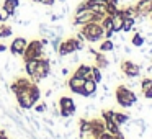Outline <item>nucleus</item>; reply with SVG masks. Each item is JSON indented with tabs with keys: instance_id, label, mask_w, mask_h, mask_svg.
<instances>
[{
	"instance_id": "nucleus-1",
	"label": "nucleus",
	"mask_w": 152,
	"mask_h": 139,
	"mask_svg": "<svg viewBox=\"0 0 152 139\" xmlns=\"http://www.w3.org/2000/svg\"><path fill=\"white\" fill-rule=\"evenodd\" d=\"M80 33L83 34L85 41L88 43H96V41H102L105 40V30L100 23H95V21H90V23L83 25Z\"/></svg>"
},
{
	"instance_id": "nucleus-2",
	"label": "nucleus",
	"mask_w": 152,
	"mask_h": 139,
	"mask_svg": "<svg viewBox=\"0 0 152 139\" xmlns=\"http://www.w3.org/2000/svg\"><path fill=\"white\" fill-rule=\"evenodd\" d=\"M116 102L121 108H131L132 105L137 103V95L132 92L131 89H128L126 85H119L116 87Z\"/></svg>"
},
{
	"instance_id": "nucleus-3",
	"label": "nucleus",
	"mask_w": 152,
	"mask_h": 139,
	"mask_svg": "<svg viewBox=\"0 0 152 139\" xmlns=\"http://www.w3.org/2000/svg\"><path fill=\"white\" fill-rule=\"evenodd\" d=\"M23 61H30V59H41L44 57V46L41 43V40H33L26 44L23 54H21Z\"/></svg>"
},
{
	"instance_id": "nucleus-4",
	"label": "nucleus",
	"mask_w": 152,
	"mask_h": 139,
	"mask_svg": "<svg viewBox=\"0 0 152 139\" xmlns=\"http://www.w3.org/2000/svg\"><path fill=\"white\" fill-rule=\"evenodd\" d=\"M83 48H85V43H83V41H79L77 38H69V40H66V41H61L57 54H59V57H64V56H69V54L75 53V51L80 53Z\"/></svg>"
},
{
	"instance_id": "nucleus-5",
	"label": "nucleus",
	"mask_w": 152,
	"mask_h": 139,
	"mask_svg": "<svg viewBox=\"0 0 152 139\" xmlns=\"http://www.w3.org/2000/svg\"><path fill=\"white\" fill-rule=\"evenodd\" d=\"M51 75V59L48 57H41L38 59V66H36V72L30 77L34 83H38L39 80H44Z\"/></svg>"
},
{
	"instance_id": "nucleus-6",
	"label": "nucleus",
	"mask_w": 152,
	"mask_h": 139,
	"mask_svg": "<svg viewBox=\"0 0 152 139\" xmlns=\"http://www.w3.org/2000/svg\"><path fill=\"white\" fill-rule=\"evenodd\" d=\"M121 70L124 74V77H128V79H137L141 75V66L132 62V61H123Z\"/></svg>"
},
{
	"instance_id": "nucleus-7",
	"label": "nucleus",
	"mask_w": 152,
	"mask_h": 139,
	"mask_svg": "<svg viewBox=\"0 0 152 139\" xmlns=\"http://www.w3.org/2000/svg\"><path fill=\"white\" fill-rule=\"evenodd\" d=\"M83 82H85V79H82V77H77V75H72L69 79V82H67V87L70 89V92L77 93V95H83Z\"/></svg>"
},
{
	"instance_id": "nucleus-8",
	"label": "nucleus",
	"mask_w": 152,
	"mask_h": 139,
	"mask_svg": "<svg viewBox=\"0 0 152 139\" xmlns=\"http://www.w3.org/2000/svg\"><path fill=\"white\" fill-rule=\"evenodd\" d=\"M26 44H28V41L25 40L23 36H20V38H15L8 48H10V53L13 54V56H21L25 48H26Z\"/></svg>"
},
{
	"instance_id": "nucleus-9",
	"label": "nucleus",
	"mask_w": 152,
	"mask_h": 139,
	"mask_svg": "<svg viewBox=\"0 0 152 139\" xmlns=\"http://www.w3.org/2000/svg\"><path fill=\"white\" fill-rule=\"evenodd\" d=\"M134 8L137 12V17L147 18L152 12V4H151V0H137V4L134 5Z\"/></svg>"
},
{
	"instance_id": "nucleus-10",
	"label": "nucleus",
	"mask_w": 152,
	"mask_h": 139,
	"mask_svg": "<svg viewBox=\"0 0 152 139\" xmlns=\"http://www.w3.org/2000/svg\"><path fill=\"white\" fill-rule=\"evenodd\" d=\"M21 5V2L20 0H4V4H2V10H5L10 17H15L17 18V10H18V7Z\"/></svg>"
},
{
	"instance_id": "nucleus-11",
	"label": "nucleus",
	"mask_w": 152,
	"mask_h": 139,
	"mask_svg": "<svg viewBox=\"0 0 152 139\" xmlns=\"http://www.w3.org/2000/svg\"><path fill=\"white\" fill-rule=\"evenodd\" d=\"M96 89H98V83L93 79H85L83 82V95L85 97H95Z\"/></svg>"
},
{
	"instance_id": "nucleus-12",
	"label": "nucleus",
	"mask_w": 152,
	"mask_h": 139,
	"mask_svg": "<svg viewBox=\"0 0 152 139\" xmlns=\"http://www.w3.org/2000/svg\"><path fill=\"white\" fill-rule=\"evenodd\" d=\"M110 118L113 119V121L116 123V124L121 128L123 124H126V123L129 121V115H126V113H119V111H113V110H110Z\"/></svg>"
},
{
	"instance_id": "nucleus-13",
	"label": "nucleus",
	"mask_w": 152,
	"mask_h": 139,
	"mask_svg": "<svg viewBox=\"0 0 152 139\" xmlns=\"http://www.w3.org/2000/svg\"><path fill=\"white\" fill-rule=\"evenodd\" d=\"M123 15H121V12H116L115 15H111V23H113V31L115 33H121V28H123Z\"/></svg>"
},
{
	"instance_id": "nucleus-14",
	"label": "nucleus",
	"mask_w": 152,
	"mask_h": 139,
	"mask_svg": "<svg viewBox=\"0 0 152 139\" xmlns=\"http://www.w3.org/2000/svg\"><path fill=\"white\" fill-rule=\"evenodd\" d=\"M90 74H92V66H87V64H80L75 69L74 75L82 77V79H90Z\"/></svg>"
},
{
	"instance_id": "nucleus-15",
	"label": "nucleus",
	"mask_w": 152,
	"mask_h": 139,
	"mask_svg": "<svg viewBox=\"0 0 152 139\" xmlns=\"http://www.w3.org/2000/svg\"><path fill=\"white\" fill-rule=\"evenodd\" d=\"M95 66L98 67V69H102V70H105V69H108V67H110V61L106 59L105 54L100 53V51L95 54Z\"/></svg>"
},
{
	"instance_id": "nucleus-16",
	"label": "nucleus",
	"mask_w": 152,
	"mask_h": 139,
	"mask_svg": "<svg viewBox=\"0 0 152 139\" xmlns=\"http://www.w3.org/2000/svg\"><path fill=\"white\" fill-rule=\"evenodd\" d=\"M98 51L103 54L113 53V51H115V43H113V40H103L102 44H100V48H98Z\"/></svg>"
},
{
	"instance_id": "nucleus-17",
	"label": "nucleus",
	"mask_w": 152,
	"mask_h": 139,
	"mask_svg": "<svg viewBox=\"0 0 152 139\" xmlns=\"http://www.w3.org/2000/svg\"><path fill=\"white\" fill-rule=\"evenodd\" d=\"M36 66H38V59L25 61V72H26L28 77H31L34 72H36Z\"/></svg>"
},
{
	"instance_id": "nucleus-18",
	"label": "nucleus",
	"mask_w": 152,
	"mask_h": 139,
	"mask_svg": "<svg viewBox=\"0 0 152 139\" xmlns=\"http://www.w3.org/2000/svg\"><path fill=\"white\" fill-rule=\"evenodd\" d=\"M131 44L134 48H141L145 44V36L142 33H137V31H134V36L131 38Z\"/></svg>"
},
{
	"instance_id": "nucleus-19",
	"label": "nucleus",
	"mask_w": 152,
	"mask_h": 139,
	"mask_svg": "<svg viewBox=\"0 0 152 139\" xmlns=\"http://www.w3.org/2000/svg\"><path fill=\"white\" fill-rule=\"evenodd\" d=\"M59 106L61 108H69V110H72V111H75V103H74V100L70 98V97H62V98L59 100Z\"/></svg>"
},
{
	"instance_id": "nucleus-20",
	"label": "nucleus",
	"mask_w": 152,
	"mask_h": 139,
	"mask_svg": "<svg viewBox=\"0 0 152 139\" xmlns=\"http://www.w3.org/2000/svg\"><path fill=\"white\" fill-rule=\"evenodd\" d=\"M15 83H17L18 90H23V89H30L31 80L28 77H18V79H15Z\"/></svg>"
},
{
	"instance_id": "nucleus-21",
	"label": "nucleus",
	"mask_w": 152,
	"mask_h": 139,
	"mask_svg": "<svg viewBox=\"0 0 152 139\" xmlns=\"http://www.w3.org/2000/svg\"><path fill=\"white\" fill-rule=\"evenodd\" d=\"M134 25H136V20H134V18H124V20H123V28H121V31H123V33H129V31H132Z\"/></svg>"
},
{
	"instance_id": "nucleus-22",
	"label": "nucleus",
	"mask_w": 152,
	"mask_h": 139,
	"mask_svg": "<svg viewBox=\"0 0 152 139\" xmlns=\"http://www.w3.org/2000/svg\"><path fill=\"white\" fill-rule=\"evenodd\" d=\"M30 97H31V100H34L36 103H38V100L41 98V90L36 83H31L30 85Z\"/></svg>"
},
{
	"instance_id": "nucleus-23",
	"label": "nucleus",
	"mask_w": 152,
	"mask_h": 139,
	"mask_svg": "<svg viewBox=\"0 0 152 139\" xmlns=\"http://www.w3.org/2000/svg\"><path fill=\"white\" fill-rule=\"evenodd\" d=\"M90 79H93L96 83H100L103 80V74H102V69H98L96 66H92V74H90Z\"/></svg>"
},
{
	"instance_id": "nucleus-24",
	"label": "nucleus",
	"mask_w": 152,
	"mask_h": 139,
	"mask_svg": "<svg viewBox=\"0 0 152 139\" xmlns=\"http://www.w3.org/2000/svg\"><path fill=\"white\" fill-rule=\"evenodd\" d=\"M79 132H87V131H90L92 129V123H90V119H80L79 121Z\"/></svg>"
},
{
	"instance_id": "nucleus-25",
	"label": "nucleus",
	"mask_w": 152,
	"mask_h": 139,
	"mask_svg": "<svg viewBox=\"0 0 152 139\" xmlns=\"http://www.w3.org/2000/svg\"><path fill=\"white\" fill-rule=\"evenodd\" d=\"M139 87H141L142 93H145L147 90L152 89V79H149V77H145V79H142L141 82H139Z\"/></svg>"
},
{
	"instance_id": "nucleus-26",
	"label": "nucleus",
	"mask_w": 152,
	"mask_h": 139,
	"mask_svg": "<svg viewBox=\"0 0 152 139\" xmlns=\"http://www.w3.org/2000/svg\"><path fill=\"white\" fill-rule=\"evenodd\" d=\"M12 34H13V30H12L10 26H5V25H2V26H0V40L10 38Z\"/></svg>"
},
{
	"instance_id": "nucleus-27",
	"label": "nucleus",
	"mask_w": 152,
	"mask_h": 139,
	"mask_svg": "<svg viewBox=\"0 0 152 139\" xmlns=\"http://www.w3.org/2000/svg\"><path fill=\"white\" fill-rule=\"evenodd\" d=\"M74 113H75V111H72V110H69V108H61L59 115L62 116V118H72Z\"/></svg>"
},
{
	"instance_id": "nucleus-28",
	"label": "nucleus",
	"mask_w": 152,
	"mask_h": 139,
	"mask_svg": "<svg viewBox=\"0 0 152 139\" xmlns=\"http://www.w3.org/2000/svg\"><path fill=\"white\" fill-rule=\"evenodd\" d=\"M33 108L36 110V113H46V111H48V105H46V103H39V105H34Z\"/></svg>"
},
{
	"instance_id": "nucleus-29",
	"label": "nucleus",
	"mask_w": 152,
	"mask_h": 139,
	"mask_svg": "<svg viewBox=\"0 0 152 139\" xmlns=\"http://www.w3.org/2000/svg\"><path fill=\"white\" fill-rule=\"evenodd\" d=\"M8 18H10V15H8L7 12H5V10H0V21H2V23H4V21H7Z\"/></svg>"
},
{
	"instance_id": "nucleus-30",
	"label": "nucleus",
	"mask_w": 152,
	"mask_h": 139,
	"mask_svg": "<svg viewBox=\"0 0 152 139\" xmlns=\"http://www.w3.org/2000/svg\"><path fill=\"white\" fill-rule=\"evenodd\" d=\"M39 4L46 5V7H53V5L56 4V0H39Z\"/></svg>"
},
{
	"instance_id": "nucleus-31",
	"label": "nucleus",
	"mask_w": 152,
	"mask_h": 139,
	"mask_svg": "<svg viewBox=\"0 0 152 139\" xmlns=\"http://www.w3.org/2000/svg\"><path fill=\"white\" fill-rule=\"evenodd\" d=\"M43 121L46 123L48 126H54V121H53V119H51V118H46V116H44V119H43Z\"/></svg>"
},
{
	"instance_id": "nucleus-32",
	"label": "nucleus",
	"mask_w": 152,
	"mask_h": 139,
	"mask_svg": "<svg viewBox=\"0 0 152 139\" xmlns=\"http://www.w3.org/2000/svg\"><path fill=\"white\" fill-rule=\"evenodd\" d=\"M7 49H8V46H7V44H0V53H5Z\"/></svg>"
},
{
	"instance_id": "nucleus-33",
	"label": "nucleus",
	"mask_w": 152,
	"mask_h": 139,
	"mask_svg": "<svg viewBox=\"0 0 152 139\" xmlns=\"http://www.w3.org/2000/svg\"><path fill=\"white\" fill-rule=\"evenodd\" d=\"M123 48H124V49H123V51H124L126 54H131V51H132V49H131V48H129V46H123Z\"/></svg>"
},
{
	"instance_id": "nucleus-34",
	"label": "nucleus",
	"mask_w": 152,
	"mask_h": 139,
	"mask_svg": "<svg viewBox=\"0 0 152 139\" xmlns=\"http://www.w3.org/2000/svg\"><path fill=\"white\" fill-rule=\"evenodd\" d=\"M67 74H69V69H67V67H64V69H62V75H64V77H66V75H67Z\"/></svg>"
},
{
	"instance_id": "nucleus-35",
	"label": "nucleus",
	"mask_w": 152,
	"mask_h": 139,
	"mask_svg": "<svg viewBox=\"0 0 152 139\" xmlns=\"http://www.w3.org/2000/svg\"><path fill=\"white\" fill-rule=\"evenodd\" d=\"M0 139H8V138H7V134H5V132H0Z\"/></svg>"
},
{
	"instance_id": "nucleus-36",
	"label": "nucleus",
	"mask_w": 152,
	"mask_h": 139,
	"mask_svg": "<svg viewBox=\"0 0 152 139\" xmlns=\"http://www.w3.org/2000/svg\"><path fill=\"white\" fill-rule=\"evenodd\" d=\"M149 17H151V21H152V12H151V15H149Z\"/></svg>"
},
{
	"instance_id": "nucleus-37",
	"label": "nucleus",
	"mask_w": 152,
	"mask_h": 139,
	"mask_svg": "<svg viewBox=\"0 0 152 139\" xmlns=\"http://www.w3.org/2000/svg\"><path fill=\"white\" fill-rule=\"evenodd\" d=\"M31 2H39V0H31Z\"/></svg>"
},
{
	"instance_id": "nucleus-38",
	"label": "nucleus",
	"mask_w": 152,
	"mask_h": 139,
	"mask_svg": "<svg viewBox=\"0 0 152 139\" xmlns=\"http://www.w3.org/2000/svg\"><path fill=\"white\" fill-rule=\"evenodd\" d=\"M59 2H66V0H59Z\"/></svg>"
},
{
	"instance_id": "nucleus-39",
	"label": "nucleus",
	"mask_w": 152,
	"mask_h": 139,
	"mask_svg": "<svg viewBox=\"0 0 152 139\" xmlns=\"http://www.w3.org/2000/svg\"><path fill=\"white\" fill-rule=\"evenodd\" d=\"M48 139H54V138H48Z\"/></svg>"
},
{
	"instance_id": "nucleus-40",
	"label": "nucleus",
	"mask_w": 152,
	"mask_h": 139,
	"mask_svg": "<svg viewBox=\"0 0 152 139\" xmlns=\"http://www.w3.org/2000/svg\"><path fill=\"white\" fill-rule=\"evenodd\" d=\"M151 4H152V0H151Z\"/></svg>"
}]
</instances>
